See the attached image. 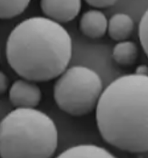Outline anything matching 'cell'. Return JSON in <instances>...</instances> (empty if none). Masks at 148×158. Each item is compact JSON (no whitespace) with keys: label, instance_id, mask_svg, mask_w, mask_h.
Returning a JSON list of instances; mask_svg holds the SVG:
<instances>
[{"label":"cell","instance_id":"obj_3","mask_svg":"<svg viewBox=\"0 0 148 158\" xmlns=\"http://www.w3.org/2000/svg\"><path fill=\"white\" fill-rule=\"evenodd\" d=\"M57 144L55 122L36 108H16L0 122V158H52Z\"/></svg>","mask_w":148,"mask_h":158},{"label":"cell","instance_id":"obj_14","mask_svg":"<svg viewBox=\"0 0 148 158\" xmlns=\"http://www.w3.org/2000/svg\"><path fill=\"white\" fill-rule=\"evenodd\" d=\"M9 87V79L6 73L0 70V94L5 93Z\"/></svg>","mask_w":148,"mask_h":158},{"label":"cell","instance_id":"obj_10","mask_svg":"<svg viewBox=\"0 0 148 158\" xmlns=\"http://www.w3.org/2000/svg\"><path fill=\"white\" fill-rule=\"evenodd\" d=\"M112 56L117 64L126 67L132 66L137 60L138 47L130 40L120 41L114 47Z\"/></svg>","mask_w":148,"mask_h":158},{"label":"cell","instance_id":"obj_2","mask_svg":"<svg viewBox=\"0 0 148 158\" xmlns=\"http://www.w3.org/2000/svg\"><path fill=\"white\" fill-rule=\"evenodd\" d=\"M73 44L59 23L34 17L19 23L8 36L6 60L22 79L45 82L58 78L67 69Z\"/></svg>","mask_w":148,"mask_h":158},{"label":"cell","instance_id":"obj_9","mask_svg":"<svg viewBox=\"0 0 148 158\" xmlns=\"http://www.w3.org/2000/svg\"><path fill=\"white\" fill-rule=\"evenodd\" d=\"M56 158H117L106 148L95 144H78L59 154Z\"/></svg>","mask_w":148,"mask_h":158},{"label":"cell","instance_id":"obj_12","mask_svg":"<svg viewBox=\"0 0 148 158\" xmlns=\"http://www.w3.org/2000/svg\"><path fill=\"white\" fill-rule=\"evenodd\" d=\"M138 36L142 48L148 58V9L144 13L139 23Z\"/></svg>","mask_w":148,"mask_h":158},{"label":"cell","instance_id":"obj_1","mask_svg":"<svg viewBox=\"0 0 148 158\" xmlns=\"http://www.w3.org/2000/svg\"><path fill=\"white\" fill-rule=\"evenodd\" d=\"M102 138L128 153L148 152V75L128 74L103 90L95 108Z\"/></svg>","mask_w":148,"mask_h":158},{"label":"cell","instance_id":"obj_5","mask_svg":"<svg viewBox=\"0 0 148 158\" xmlns=\"http://www.w3.org/2000/svg\"><path fill=\"white\" fill-rule=\"evenodd\" d=\"M9 101L16 108H36L42 99V91L34 81H16L9 89Z\"/></svg>","mask_w":148,"mask_h":158},{"label":"cell","instance_id":"obj_13","mask_svg":"<svg viewBox=\"0 0 148 158\" xmlns=\"http://www.w3.org/2000/svg\"><path fill=\"white\" fill-rule=\"evenodd\" d=\"M85 2L95 8H106L112 6L116 3L117 0H85Z\"/></svg>","mask_w":148,"mask_h":158},{"label":"cell","instance_id":"obj_7","mask_svg":"<svg viewBox=\"0 0 148 158\" xmlns=\"http://www.w3.org/2000/svg\"><path fill=\"white\" fill-rule=\"evenodd\" d=\"M108 20L106 15L97 9L85 11L79 20V30L90 39H100L107 32Z\"/></svg>","mask_w":148,"mask_h":158},{"label":"cell","instance_id":"obj_15","mask_svg":"<svg viewBox=\"0 0 148 158\" xmlns=\"http://www.w3.org/2000/svg\"><path fill=\"white\" fill-rule=\"evenodd\" d=\"M135 74L138 75H143V76H147L148 75V67L146 65H140L135 69Z\"/></svg>","mask_w":148,"mask_h":158},{"label":"cell","instance_id":"obj_8","mask_svg":"<svg viewBox=\"0 0 148 158\" xmlns=\"http://www.w3.org/2000/svg\"><path fill=\"white\" fill-rule=\"evenodd\" d=\"M134 28L133 19L125 13H116L108 20L107 32L109 37L115 41L127 40Z\"/></svg>","mask_w":148,"mask_h":158},{"label":"cell","instance_id":"obj_6","mask_svg":"<svg viewBox=\"0 0 148 158\" xmlns=\"http://www.w3.org/2000/svg\"><path fill=\"white\" fill-rule=\"evenodd\" d=\"M40 7L47 19L59 24L67 23L80 13L82 0H41Z\"/></svg>","mask_w":148,"mask_h":158},{"label":"cell","instance_id":"obj_11","mask_svg":"<svg viewBox=\"0 0 148 158\" xmlns=\"http://www.w3.org/2000/svg\"><path fill=\"white\" fill-rule=\"evenodd\" d=\"M31 0H0V19H11L27 8Z\"/></svg>","mask_w":148,"mask_h":158},{"label":"cell","instance_id":"obj_4","mask_svg":"<svg viewBox=\"0 0 148 158\" xmlns=\"http://www.w3.org/2000/svg\"><path fill=\"white\" fill-rule=\"evenodd\" d=\"M104 90L98 73L85 66L66 69L54 86V99L63 112L84 116L95 110Z\"/></svg>","mask_w":148,"mask_h":158}]
</instances>
